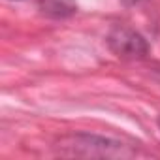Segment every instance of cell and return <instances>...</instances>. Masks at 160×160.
<instances>
[{"label": "cell", "mask_w": 160, "mask_h": 160, "mask_svg": "<svg viewBox=\"0 0 160 160\" xmlns=\"http://www.w3.org/2000/svg\"><path fill=\"white\" fill-rule=\"evenodd\" d=\"M158 126H160V117H158Z\"/></svg>", "instance_id": "277c9868"}, {"label": "cell", "mask_w": 160, "mask_h": 160, "mask_svg": "<svg viewBox=\"0 0 160 160\" xmlns=\"http://www.w3.org/2000/svg\"><path fill=\"white\" fill-rule=\"evenodd\" d=\"M62 149L66 154H79V156H130L132 152L124 149L122 143L106 139L100 136H91V134H77L70 136L60 141Z\"/></svg>", "instance_id": "6da1fadb"}, {"label": "cell", "mask_w": 160, "mask_h": 160, "mask_svg": "<svg viewBox=\"0 0 160 160\" xmlns=\"http://www.w3.org/2000/svg\"><path fill=\"white\" fill-rule=\"evenodd\" d=\"M108 45L117 57L130 60L143 58L149 53V43L145 38L128 27H115L108 36Z\"/></svg>", "instance_id": "7a4b0ae2"}, {"label": "cell", "mask_w": 160, "mask_h": 160, "mask_svg": "<svg viewBox=\"0 0 160 160\" xmlns=\"http://www.w3.org/2000/svg\"><path fill=\"white\" fill-rule=\"evenodd\" d=\"M121 2H122L124 6H138V4H143V2H147V0H121Z\"/></svg>", "instance_id": "3957f363"}]
</instances>
